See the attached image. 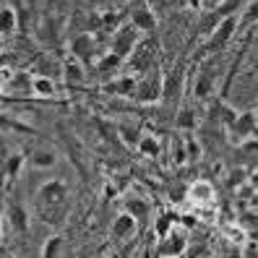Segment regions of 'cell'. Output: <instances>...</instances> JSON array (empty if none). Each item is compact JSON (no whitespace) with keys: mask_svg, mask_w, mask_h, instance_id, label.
Returning a JSON list of instances; mask_svg holds the SVG:
<instances>
[{"mask_svg":"<svg viewBox=\"0 0 258 258\" xmlns=\"http://www.w3.org/2000/svg\"><path fill=\"white\" fill-rule=\"evenodd\" d=\"M34 211L42 222H47L52 227L63 224L68 211H71V188L66 185V180H50L34 193Z\"/></svg>","mask_w":258,"mask_h":258,"instance_id":"obj_1","label":"cell"},{"mask_svg":"<svg viewBox=\"0 0 258 258\" xmlns=\"http://www.w3.org/2000/svg\"><path fill=\"white\" fill-rule=\"evenodd\" d=\"M164 94V76H162V68L159 63L154 68H149L144 71L139 79H136V89H133V97L136 102H141V104H154L159 102Z\"/></svg>","mask_w":258,"mask_h":258,"instance_id":"obj_2","label":"cell"},{"mask_svg":"<svg viewBox=\"0 0 258 258\" xmlns=\"http://www.w3.org/2000/svg\"><path fill=\"white\" fill-rule=\"evenodd\" d=\"M157 52H159V44H157L154 39H139V44H136L133 52L128 55L131 73L141 76L144 71L154 68V66H157Z\"/></svg>","mask_w":258,"mask_h":258,"instance_id":"obj_3","label":"cell"},{"mask_svg":"<svg viewBox=\"0 0 258 258\" xmlns=\"http://www.w3.org/2000/svg\"><path fill=\"white\" fill-rule=\"evenodd\" d=\"M139 32H141V29L136 26L133 21L120 24V26L115 29L112 39H110V50H112V52H117L120 57H128V55L133 52V47L139 44Z\"/></svg>","mask_w":258,"mask_h":258,"instance_id":"obj_4","label":"cell"},{"mask_svg":"<svg viewBox=\"0 0 258 258\" xmlns=\"http://www.w3.org/2000/svg\"><path fill=\"white\" fill-rule=\"evenodd\" d=\"M71 55L84 66H92L97 57V39L92 32H76L71 37Z\"/></svg>","mask_w":258,"mask_h":258,"instance_id":"obj_5","label":"cell"},{"mask_svg":"<svg viewBox=\"0 0 258 258\" xmlns=\"http://www.w3.org/2000/svg\"><path fill=\"white\" fill-rule=\"evenodd\" d=\"M235 29H237V16H224V19L214 26V32L209 34L206 50H209V52H219V50H224V44L232 39Z\"/></svg>","mask_w":258,"mask_h":258,"instance_id":"obj_6","label":"cell"},{"mask_svg":"<svg viewBox=\"0 0 258 258\" xmlns=\"http://www.w3.org/2000/svg\"><path fill=\"white\" fill-rule=\"evenodd\" d=\"M188 250V235L185 230H177V224L172 227L164 237H159V245H157V255H183Z\"/></svg>","mask_w":258,"mask_h":258,"instance_id":"obj_7","label":"cell"},{"mask_svg":"<svg viewBox=\"0 0 258 258\" xmlns=\"http://www.w3.org/2000/svg\"><path fill=\"white\" fill-rule=\"evenodd\" d=\"M6 219H8L13 232H19V235L29 232V209L21 201L8 199V204H6Z\"/></svg>","mask_w":258,"mask_h":258,"instance_id":"obj_8","label":"cell"},{"mask_svg":"<svg viewBox=\"0 0 258 258\" xmlns=\"http://www.w3.org/2000/svg\"><path fill=\"white\" fill-rule=\"evenodd\" d=\"M214 71H217V63L214 60H209V63L201 66L199 76H196V86H193V94L199 99H206L211 94V89L217 86V79H214Z\"/></svg>","mask_w":258,"mask_h":258,"instance_id":"obj_9","label":"cell"},{"mask_svg":"<svg viewBox=\"0 0 258 258\" xmlns=\"http://www.w3.org/2000/svg\"><path fill=\"white\" fill-rule=\"evenodd\" d=\"M131 21L141 29V32H154L157 29V16L154 11H151L144 0H136V3L131 6Z\"/></svg>","mask_w":258,"mask_h":258,"instance_id":"obj_10","label":"cell"},{"mask_svg":"<svg viewBox=\"0 0 258 258\" xmlns=\"http://www.w3.org/2000/svg\"><path fill=\"white\" fill-rule=\"evenodd\" d=\"M136 230H139V222L131 211H123L115 222H112V240L115 242H125V240H133Z\"/></svg>","mask_w":258,"mask_h":258,"instance_id":"obj_11","label":"cell"},{"mask_svg":"<svg viewBox=\"0 0 258 258\" xmlns=\"http://www.w3.org/2000/svg\"><path fill=\"white\" fill-rule=\"evenodd\" d=\"M37 39L44 44V47H57L60 44V29H57V19L52 16H44L39 24H37Z\"/></svg>","mask_w":258,"mask_h":258,"instance_id":"obj_12","label":"cell"},{"mask_svg":"<svg viewBox=\"0 0 258 258\" xmlns=\"http://www.w3.org/2000/svg\"><path fill=\"white\" fill-rule=\"evenodd\" d=\"M232 136H235V141H245L248 136L258 133V120L253 112H245V115H237V120L230 125Z\"/></svg>","mask_w":258,"mask_h":258,"instance_id":"obj_13","label":"cell"},{"mask_svg":"<svg viewBox=\"0 0 258 258\" xmlns=\"http://www.w3.org/2000/svg\"><path fill=\"white\" fill-rule=\"evenodd\" d=\"M57 133H60V139H63V144H66V149H68V157L73 159V164L79 167V172L81 175H86V167H84V151H81V144L76 141V136H71L68 131H66V125H60L57 128Z\"/></svg>","mask_w":258,"mask_h":258,"instance_id":"obj_14","label":"cell"},{"mask_svg":"<svg viewBox=\"0 0 258 258\" xmlns=\"http://www.w3.org/2000/svg\"><path fill=\"white\" fill-rule=\"evenodd\" d=\"M133 89H136V76H120V79L110 81L102 86L104 94H112V97H133Z\"/></svg>","mask_w":258,"mask_h":258,"instance_id":"obj_15","label":"cell"},{"mask_svg":"<svg viewBox=\"0 0 258 258\" xmlns=\"http://www.w3.org/2000/svg\"><path fill=\"white\" fill-rule=\"evenodd\" d=\"M188 201H193V204L214 201V188H211V183H206V180H196V183L188 188Z\"/></svg>","mask_w":258,"mask_h":258,"instance_id":"obj_16","label":"cell"},{"mask_svg":"<svg viewBox=\"0 0 258 258\" xmlns=\"http://www.w3.org/2000/svg\"><path fill=\"white\" fill-rule=\"evenodd\" d=\"M63 79L68 86H84V63H79L76 57H71L68 63L63 66Z\"/></svg>","mask_w":258,"mask_h":258,"instance_id":"obj_17","label":"cell"},{"mask_svg":"<svg viewBox=\"0 0 258 258\" xmlns=\"http://www.w3.org/2000/svg\"><path fill=\"white\" fill-rule=\"evenodd\" d=\"M19 13L11 6H0V37H11L19 29Z\"/></svg>","mask_w":258,"mask_h":258,"instance_id":"obj_18","label":"cell"},{"mask_svg":"<svg viewBox=\"0 0 258 258\" xmlns=\"http://www.w3.org/2000/svg\"><path fill=\"white\" fill-rule=\"evenodd\" d=\"M29 162L34 167H39V170H47V167H55L57 157H55L52 149H32L29 151Z\"/></svg>","mask_w":258,"mask_h":258,"instance_id":"obj_19","label":"cell"},{"mask_svg":"<svg viewBox=\"0 0 258 258\" xmlns=\"http://www.w3.org/2000/svg\"><path fill=\"white\" fill-rule=\"evenodd\" d=\"M32 71H34L37 76H50V79H55V76H63V66H57L50 55H42L37 63H34Z\"/></svg>","mask_w":258,"mask_h":258,"instance_id":"obj_20","label":"cell"},{"mask_svg":"<svg viewBox=\"0 0 258 258\" xmlns=\"http://www.w3.org/2000/svg\"><path fill=\"white\" fill-rule=\"evenodd\" d=\"M117 136H120V141H123L125 146H139L141 141V128L139 125H131V123H117Z\"/></svg>","mask_w":258,"mask_h":258,"instance_id":"obj_21","label":"cell"},{"mask_svg":"<svg viewBox=\"0 0 258 258\" xmlns=\"http://www.w3.org/2000/svg\"><path fill=\"white\" fill-rule=\"evenodd\" d=\"M32 94L37 97H55V84L50 76H37L34 73V79H32Z\"/></svg>","mask_w":258,"mask_h":258,"instance_id":"obj_22","label":"cell"},{"mask_svg":"<svg viewBox=\"0 0 258 258\" xmlns=\"http://www.w3.org/2000/svg\"><path fill=\"white\" fill-rule=\"evenodd\" d=\"M6 89L13 94H29L32 92V79H29V73H13Z\"/></svg>","mask_w":258,"mask_h":258,"instance_id":"obj_23","label":"cell"},{"mask_svg":"<svg viewBox=\"0 0 258 258\" xmlns=\"http://www.w3.org/2000/svg\"><path fill=\"white\" fill-rule=\"evenodd\" d=\"M123 63H125V57H120L117 52L110 50L107 55H102V57L97 60V71H99V73H112V71H117Z\"/></svg>","mask_w":258,"mask_h":258,"instance_id":"obj_24","label":"cell"},{"mask_svg":"<svg viewBox=\"0 0 258 258\" xmlns=\"http://www.w3.org/2000/svg\"><path fill=\"white\" fill-rule=\"evenodd\" d=\"M125 211H131V214L136 217V222L146 224V219H149V211H151V206H149V201H144V199H131V201L125 204Z\"/></svg>","mask_w":258,"mask_h":258,"instance_id":"obj_25","label":"cell"},{"mask_svg":"<svg viewBox=\"0 0 258 258\" xmlns=\"http://www.w3.org/2000/svg\"><path fill=\"white\" fill-rule=\"evenodd\" d=\"M177 219H180V217L172 214V211H164V214H159V219H157V224H154V235H157V237H164V235L177 224Z\"/></svg>","mask_w":258,"mask_h":258,"instance_id":"obj_26","label":"cell"},{"mask_svg":"<svg viewBox=\"0 0 258 258\" xmlns=\"http://www.w3.org/2000/svg\"><path fill=\"white\" fill-rule=\"evenodd\" d=\"M63 235H52V237H47V240H44V245H42V255L44 258H50V255H63L66 253V248H63Z\"/></svg>","mask_w":258,"mask_h":258,"instance_id":"obj_27","label":"cell"},{"mask_svg":"<svg viewBox=\"0 0 258 258\" xmlns=\"http://www.w3.org/2000/svg\"><path fill=\"white\" fill-rule=\"evenodd\" d=\"M94 123H97V131H99V136H102L104 141H110V144H117V141H120V136H117V125H112L110 120L97 117Z\"/></svg>","mask_w":258,"mask_h":258,"instance_id":"obj_28","label":"cell"},{"mask_svg":"<svg viewBox=\"0 0 258 258\" xmlns=\"http://www.w3.org/2000/svg\"><path fill=\"white\" fill-rule=\"evenodd\" d=\"M175 125L180 131H193L196 128V112L190 107H180V112L175 115Z\"/></svg>","mask_w":258,"mask_h":258,"instance_id":"obj_29","label":"cell"},{"mask_svg":"<svg viewBox=\"0 0 258 258\" xmlns=\"http://www.w3.org/2000/svg\"><path fill=\"white\" fill-rule=\"evenodd\" d=\"M136 149H139L144 157L154 159V157L159 154V141L154 139V136H141V141H139V146H136Z\"/></svg>","mask_w":258,"mask_h":258,"instance_id":"obj_30","label":"cell"},{"mask_svg":"<svg viewBox=\"0 0 258 258\" xmlns=\"http://www.w3.org/2000/svg\"><path fill=\"white\" fill-rule=\"evenodd\" d=\"M0 131H19V133H34L29 125L19 123L16 117H8V115H0Z\"/></svg>","mask_w":258,"mask_h":258,"instance_id":"obj_31","label":"cell"},{"mask_svg":"<svg viewBox=\"0 0 258 258\" xmlns=\"http://www.w3.org/2000/svg\"><path fill=\"white\" fill-rule=\"evenodd\" d=\"M21 164H24V157H21V154H11V157H8V162H6V177H8V183L19 177Z\"/></svg>","mask_w":258,"mask_h":258,"instance_id":"obj_32","label":"cell"},{"mask_svg":"<svg viewBox=\"0 0 258 258\" xmlns=\"http://www.w3.org/2000/svg\"><path fill=\"white\" fill-rule=\"evenodd\" d=\"M258 21V0H250V3L242 8V16H240V26H250Z\"/></svg>","mask_w":258,"mask_h":258,"instance_id":"obj_33","label":"cell"},{"mask_svg":"<svg viewBox=\"0 0 258 258\" xmlns=\"http://www.w3.org/2000/svg\"><path fill=\"white\" fill-rule=\"evenodd\" d=\"M172 159H175L177 164H183V162L188 159L185 146H183V139H175V141H172Z\"/></svg>","mask_w":258,"mask_h":258,"instance_id":"obj_34","label":"cell"},{"mask_svg":"<svg viewBox=\"0 0 258 258\" xmlns=\"http://www.w3.org/2000/svg\"><path fill=\"white\" fill-rule=\"evenodd\" d=\"M224 3V0H201V8L204 11H214V8H219Z\"/></svg>","mask_w":258,"mask_h":258,"instance_id":"obj_35","label":"cell"},{"mask_svg":"<svg viewBox=\"0 0 258 258\" xmlns=\"http://www.w3.org/2000/svg\"><path fill=\"white\" fill-rule=\"evenodd\" d=\"M185 146H188V154H190V157H199V154H201V149H199V144H196L193 139H188V144H185Z\"/></svg>","mask_w":258,"mask_h":258,"instance_id":"obj_36","label":"cell"},{"mask_svg":"<svg viewBox=\"0 0 258 258\" xmlns=\"http://www.w3.org/2000/svg\"><path fill=\"white\" fill-rule=\"evenodd\" d=\"M3 211H6V206L0 204V224H3ZM0 242H3V235H0Z\"/></svg>","mask_w":258,"mask_h":258,"instance_id":"obj_37","label":"cell"},{"mask_svg":"<svg viewBox=\"0 0 258 258\" xmlns=\"http://www.w3.org/2000/svg\"><path fill=\"white\" fill-rule=\"evenodd\" d=\"M0 52H3V37H0Z\"/></svg>","mask_w":258,"mask_h":258,"instance_id":"obj_38","label":"cell"},{"mask_svg":"<svg viewBox=\"0 0 258 258\" xmlns=\"http://www.w3.org/2000/svg\"><path fill=\"white\" fill-rule=\"evenodd\" d=\"M255 120H258V115H255Z\"/></svg>","mask_w":258,"mask_h":258,"instance_id":"obj_39","label":"cell"}]
</instances>
